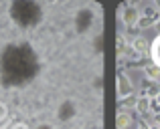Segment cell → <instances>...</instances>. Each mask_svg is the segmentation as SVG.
I'll return each mask as SVG.
<instances>
[{
	"mask_svg": "<svg viewBox=\"0 0 160 129\" xmlns=\"http://www.w3.org/2000/svg\"><path fill=\"white\" fill-rule=\"evenodd\" d=\"M124 22H126V26H136L138 22H140V10H138L136 6H128L124 10Z\"/></svg>",
	"mask_w": 160,
	"mask_h": 129,
	"instance_id": "6da1fadb",
	"label": "cell"
},
{
	"mask_svg": "<svg viewBox=\"0 0 160 129\" xmlns=\"http://www.w3.org/2000/svg\"><path fill=\"white\" fill-rule=\"evenodd\" d=\"M118 93H120V97H128L130 93H132V83H130L128 77H124V75H120L118 77Z\"/></svg>",
	"mask_w": 160,
	"mask_h": 129,
	"instance_id": "7a4b0ae2",
	"label": "cell"
},
{
	"mask_svg": "<svg viewBox=\"0 0 160 129\" xmlns=\"http://www.w3.org/2000/svg\"><path fill=\"white\" fill-rule=\"evenodd\" d=\"M132 48L136 53H142V55L150 53V44H148V40H146L144 36H136V39H134V43H132Z\"/></svg>",
	"mask_w": 160,
	"mask_h": 129,
	"instance_id": "3957f363",
	"label": "cell"
},
{
	"mask_svg": "<svg viewBox=\"0 0 160 129\" xmlns=\"http://www.w3.org/2000/svg\"><path fill=\"white\" fill-rule=\"evenodd\" d=\"M116 125L118 129H128L132 125V117H130V113H124V111H120L116 117Z\"/></svg>",
	"mask_w": 160,
	"mask_h": 129,
	"instance_id": "277c9868",
	"label": "cell"
},
{
	"mask_svg": "<svg viewBox=\"0 0 160 129\" xmlns=\"http://www.w3.org/2000/svg\"><path fill=\"white\" fill-rule=\"evenodd\" d=\"M150 53H152V59H154V65L160 69V35L154 39L152 47H150Z\"/></svg>",
	"mask_w": 160,
	"mask_h": 129,
	"instance_id": "5b68a950",
	"label": "cell"
},
{
	"mask_svg": "<svg viewBox=\"0 0 160 129\" xmlns=\"http://www.w3.org/2000/svg\"><path fill=\"white\" fill-rule=\"evenodd\" d=\"M144 75L150 79V81H158V79H160V69H158L156 65H148L144 69Z\"/></svg>",
	"mask_w": 160,
	"mask_h": 129,
	"instance_id": "8992f818",
	"label": "cell"
},
{
	"mask_svg": "<svg viewBox=\"0 0 160 129\" xmlns=\"http://www.w3.org/2000/svg\"><path fill=\"white\" fill-rule=\"evenodd\" d=\"M136 111L138 113H146V111L150 109V99L148 97H140V99H136Z\"/></svg>",
	"mask_w": 160,
	"mask_h": 129,
	"instance_id": "52a82bcc",
	"label": "cell"
},
{
	"mask_svg": "<svg viewBox=\"0 0 160 129\" xmlns=\"http://www.w3.org/2000/svg\"><path fill=\"white\" fill-rule=\"evenodd\" d=\"M4 115H6V107H4V105H2V103H0V119H2V117H4Z\"/></svg>",
	"mask_w": 160,
	"mask_h": 129,
	"instance_id": "ba28073f",
	"label": "cell"
},
{
	"mask_svg": "<svg viewBox=\"0 0 160 129\" xmlns=\"http://www.w3.org/2000/svg\"><path fill=\"white\" fill-rule=\"evenodd\" d=\"M138 129H150V125H148V123H140V125H138Z\"/></svg>",
	"mask_w": 160,
	"mask_h": 129,
	"instance_id": "9c48e42d",
	"label": "cell"
},
{
	"mask_svg": "<svg viewBox=\"0 0 160 129\" xmlns=\"http://www.w3.org/2000/svg\"><path fill=\"white\" fill-rule=\"evenodd\" d=\"M12 129H28V127H27V125H22V123H18V125H14Z\"/></svg>",
	"mask_w": 160,
	"mask_h": 129,
	"instance_id": "30bf717a",
	"label": "cell"
},
{
	"mask_svg": "<svg viewBox=\"0 0 160 129\" xmlns=\"http://www.w3.org/2000/svg\"><path fill=\"white\" fill-rule=\"evenodd\" d=\"M156 123H158V127H160V113L156 115Z\"/></svg>",
	"mask_w": 160,
	"mask_h": 129,
	"instance_id": "8fae6325",
	"label": "cell"
},
{
	"mask_svg": "<svg viewBox=\"0 0 160 129\" xmlns=\"http://www.w3.org/2000/svg\"><path fill=\"white\" fill-rule=\"evenodd\" d=\"M150 129H160V127L158 125H150Z\"/></svg>",
	"mask_w": 160,
	"mask_h": 129,
	"instance_id": "7c38bea8",
	"label": "cell"
},
{
	"mask_svg": "<svg viewBox=\"0 0 160 129\" xmlns=\"http://www.w3.org/2000/svg\"><path fill=\"white\" fill-rule=\"evenodd\" d=\"M156 101H158V103H160V93H158V97H156Z\"/></svg>",
	"mask_w": 160,
	"mask_h": 129,
	"instance_id": "4fadbf2b",
	"label": "cell"
}]
</instances>
